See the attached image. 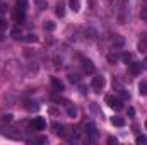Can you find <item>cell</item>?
Masks as SVG:
<instances>
[{"label": "cell", "mask_w": 147, "mask_h": 145, "mask_svg": "<svg viewBox=\"0 0 147 145\" xmlns=\"http://www.w3.org/2000/svg\"><path fill=\"white\" fill-rule=\"evenodd\" d=\"M106 103H108V106H110V108H113L115 111H120V109H123V103H121L120 99L113 97V96H106Z\"/></svg>", "instance_id": "6da1fadb"}, {"label": "cell", "mask_w": 147, "mask_h": 145, "mask_svg": "<svg viewBox=\"0 0 147 145\" xmlns=\"http://www.w3.org/2000/svg\"><path fill=\"white\" fill-rule=\"evenodd\" d=\"M70 80L72 82H77V75H70Z\"/></svg>", "instance_id": "83f0119b"}, {"label": "cell", "mask_w": 147, "mask_h": 145, "mask_svg": "<svg viewBox=\"0 0 147 145\" xmlns=\"http://www.w3.org/2000/svg\"><path fill=\"white\" fill-rule=\"evenodd\" d=\"M128 114H130V116H134V114H135V109H134V108H128Z\"/></svg>", "instance_id": "4316f807"}, {"label": "cell", "mask_w": 147, "mask_h": 145, "mask_svg": "<svg viewBox=\"0 0 147 145\" xmlns=\"http://www.w3.org/2000/svg\"><path fill=\"white\" fill-rule=\"evenodd\" d=\"M5 29H7V22L0 17V31H5Z\"/></svg>", "instance_id": "ffe728a7"}, {"label": "cell", "mask_w": 147, "mask_h": 145, "mask_svg": "<svg viewBox=\"0 0 147 145\" xmlns=\"http://www.w3.org/2000/svg\"><path fill=\"white\" fill-rule=\"evenodd\" d=\"M82 68H84V72L89 73V75H92L94 70H96V68H94V63H92L91 60H86V62H84V65H82Z\"/></svg>", "instance_id": "277c9868"}, {"label": "cell", "mask_w": 147, "mask_h": 145, "mask_svg": "<svg viewBox=\"0 0 147 145\" xmlns=\"http://www.w3.org/2000/svg\"><path fill=\"white\" fill-rule=\"evenodd\" d=\"M137 50H139L140 53H146V51H147V34H144V36H142V39L139 41Z\"/></svg>", "instance_id": "8992f818"}, {"label": "cell", "mask_w": 147, "mask_h": 145, "mask_svg": "<svg viewBox=\"0 0 147 145\" xmlns=\"http://www.w3.org/2000/svg\"><path fill=\"white\" fill-rule=\"evenodd\" d=\"M45 29L53 31V29H55V24H53V22H46V24H45Z\"/></svg>", "instance_id": "ac0fdd59"}, {"label": "cell", "mask_w": 147, "mask_h": 145, "mask_svg": "<svg viewBox=\"0 0 147 145\" xmlns=\"http://www.w3.org/2000/svg\"><path fill=\"white\" fill-rule=\"evenodd\" d=\"M146 128H147V121H146Z\"/></svg>", "instance_id": "f1b7e54d"}, {"label": "cell", "mask_w": 147, "mask_h": 145, "mask_svg": "<svg viewBox=\"0 0 147 145\" xmlns=\"http://www.w3.org/2000/svg\"><path fill=\"white\" fill-rule=\"evenodd\" d=\"M103 87H105V77H101V75L94 77V79H92V89H96V91H101Z\"/></svg>", "instance_id": "3957f363"}, {"label": "cell", "mask_w": 147, "mask_h": 145, "mask_svg": "<svg viewBox=\"0 0 147 145\" xmlns=\"http://www.w3.org/2000/svg\"><path fill=\"white\" fill-rule=\"evenodd\" d=\"M128 70L134 73V75H137V73L140 72V65L135 63V62H132V63H128Z\"/></svg>", "instance_id": "9c48e42d"}, {"label": "cell", "mask_w": 147, "mask_h": 145, "mask_svg": "<svg viewBox=\"0 0 147 145\" xmlns=\"http://www.w3.org/2000/svg\"><path fill=\"white\" fill-rule=\"evenodd\" d=\"M67 113H69V116H72V118H75V116H77V109L72 108V106L67 109Z\"/></svg>", "instance_id": "2e32d148"}, {"label": "cell", "mask_w": 147, "mask_h": 145, "mask_svg": "<svg viewBox=\"0 0 147 145\" xmlns=\"http://www.w3.org/2000/svg\"><path fill=\"white\" fill-rule=\"evenodd\" d=\"M69 3H70V9H72L74 12H79V9H80V2L79 0H70Z\"/></svg>", "instance_id": "7c38bea8"}, {"label": "cell", "mask_w": 147, "mask_h": 145, "mask_svg": "<svg viewBox=\"0 0 147 145\" xmlns=\"http://www.w3.org/2000/svg\"><path fill=\"white\" fill-rule=\"evenodd\" d=\"M89 135H91V140H92V142L98 138V132H96V128H94L92 125H89Z\"/></svg>", "instance_id": "4fadbf2b"}, {"label": "cell", "mask_w": 147, "mask_h": 145, "mask_svg": "<svg viewBox=\"0 0 147 145\" xmlns=\"http://www.w3.org/2000/svg\"><path fill=\"white\" fill-rule=\"evenodd\" d=\"M31 126L38 130V132H41V130H45L46 128V121H45V118H34L33 121H31Z\"/></svg>", "instance_id": "7a4b0ae2"}, {"label": "cell", "mask_w": 147, "mask_h": 145, "mask_svg": "<svg viewBox=\"0 0 147 145\" xmlns=\"http://www.w3.org/2000/svg\"><path fill=\"white\" fill-rule=\"evenodd\" d=\"M111 123H113L115 126H125V119L120 118V116H113V118H111Z\"/></svg>", "instance_id": "30bf717a"}, {"label": "cell", "mask_w": 147, "mask_h": 145, "mask_svg": "<svg viewBox=\"0 0 147 145\" xmlns=\"http://www.w3.org/2000/svg\"><path fill=\"white\" fill-rule=\"evenodd\" d=\"M12 36H14V38H19V36H21L19 29H14V31H12Z\"/></svg>", "instance_id": "484cf974"}, {"label": "cell", "mask_w": 147, "mask_h": 145, "mask_svg": "<svg viewBox=\"0 0 147 145\" xmlns=\"http://www.w3.org/2000/svg\"><path fill=\"white\" fill-rule=\"evenodd\" d=\"M108 144H110V145H116V144H118V140H116L115 137H110V138H108Z\"/></svg>", "instance_id": "7402d4cb"}, {"label": "cell", "mask_w": 147, "mask_h": 145, "mask_svg": "<svg viewBox=\"0 0 147 145\" xmlns=\"http://www.w3.org/2000/svg\"><path fill=\"white\" fill-rule=\"evenodd\" d=\"M24 19H26V12H21V10L16 9V12H14V21H16L17 24H22Z\"/></svg>", "instance_id": "5b68a950"}, {"label": "cell", "mask_w": 147, "mask_h": 145, "mask_svg": "<svg viewBox=\"0 0 147 145\" xmlns=\"http://www.w3.org/2000/svg\"><path fill=\"white\" fill-rule=\"evenodd\" d=\"M57 15H58V17H63V15H65V10H63V5H58V7H57Z\"/></svg>", "instance_id": "9a60e30c"}, {"label": "cell", "mask_w": 147, "mask_h": 145, "mask_svg": "<svg viewBox=\"0 0 147 145\" xmlns=\"http://www.w3.org/2000/svg\"><path fill=\"white\" fill-rule=\"evenodd\" d=\"M121 58H123V62H127V63H128V62H132V55H130V53H125Z\"/></svg>", "instance_id": "d6986e66"}, {"label": "cell", "mask_w": 147, "mask_h": 145, "mask_svg": "<svg viewBox=\"0 0 147 145\" xmlns=\"http://www.w3.org/2000/svg\"><path fill=\"white\" fill-rule=\"evenodd\" d=\"M3 121L10 123V121H12V114H5V116H3Z\"/></svg>", "instance_id": "d4e9b609"}, {"label": "cell", "mask_w": 147, "mask_h": 145, "mask_svg": "<svg viewBox=\"0 0 147 145\" xmlns=\"http://www.w3.org/2000/svg\"><path fill=\"white\" fill-rule=\"evenodd\" d=\"M26 41H36V36L34 34H28V38H24Z\"/></svg>", "instance_id": "cb8c5ba5"}, {"label": "cell", "mask_w": 147, "mask_h": 145, "mask_svg": "<svg viewBox=\"0 0 147 145\" xmlns=\"http://www.w3.org/2000/svg\"><path fill=\"white\" fill-rule=\"evenodd\" d=\"M28 0H17V5H16V9L17 10H21V12H28Z\"/></svg>", "instance_id": "ba28073f"}, {"label": "cell", "mask_w": 147, "mask_h": 145, "mask_svg": "<svg viewBox=\"0 0 147 145\" xmlns=\"http://www.w3.org/2000/svg\"><path fill=\"white\" fill-rule=\"evenodd\" d=\"M135 142H137L139 145H142V144H147V137H146V135H139Z\"/></svg>", "instance_id": "5bb4252c"}, {"label": "cell", "mask_w": 147, "mask_h": 145, "mask_svg": "<svg viewBox=\"0 0 147 145\" xmlns=\"http://www.w3.org/2000/svg\"><path fill=\"white\" fill-rule=\"evenodd\" d=\"M139 94L140 96H147V80H142L139 84Z\"/></svg>", "instance_id": "8fae6325"}, {"label": "cell", "mask_w": 147, "mask_h": 145, "mask_svg": "<svg viewBox=\"0 0 147 145\" xmlns=\"http://www.w3.org/2000/svg\"><path fill=\"white\" fill-rule=\"evenodd\" d=\"M140 17H142L144 21H147V9H142V12H140Z\"/></svg>", "instance_id": "603a6c76"}, {"label": "cell", "mask_w": 147, "mask_h": 145, "mask_svg": "<svg viewBox=\"0 0 147 145\" xmlns=\"http://www.w3.org/2000/svg\"><path fill=\"white\" fill-rule=\"evenodd\" d=\"M51 85H53V89H55L57 92H62V91H63V82L58 80V79H51Z\"/></svg>", "instance_id": "52a82bcc"}, {"label": "cell", "mask_w": 147, "mask_h": 145, "mask_svg": "<svg viewBox=\"0 0 147 145\" xmlns=\"http://www.w3.org/2000/svg\"><path fill=\"white\" fill-rule=\"evenodd\" d=\"M120 94H121V99H130V94H128V92H125V91H120Z\"/></svg>", "instance_id": "44dd1931"}, {"label": "cell", "mask_w": 147, "mask_h": 145, "mask_svg": "<svg viewBox=\"0 0 147 145\" xmlns=\"http://www.w3.org/2000/svg\"><path fill=\"white\" fill-rule=\"evenodd\" d=\"M118 58H120V56H118L116 53H110V55H108V60H110V62H116Z\"/></svg>", "instance_id": "e0dca14e"}]
</instances>
